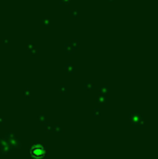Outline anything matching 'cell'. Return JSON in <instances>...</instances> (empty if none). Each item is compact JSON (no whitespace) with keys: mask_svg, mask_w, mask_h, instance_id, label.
<instances>
[{"mask_svg":"<svg viewBox=\"0 0 158 159\" xmlns=\"http://www.w3.org/2000/svg\"><path fill=\"white\" fill-rule=\"evenodd\" d=\"M79 40L78 39H71V42H69V45H71V48H73V49H77V48L79 47Z\"/></svg>","mask_w":158,"mask_h":159,"instance_id":"obj_1","label":"cell"},{"mask_svg":"<svg viewBox=\"0 0 158 159\" xmlns=\"http://www.w3.org/2000/svg\"><path fill=\"white\" fill-rule=\"evenodd\" d=\"M64 51L66 52V53H68V54H69V53H73L74 52V49L71 48V45H69V42L68 43H65V45H64Z\"/></svg>","mask_w":158,"mask_h":159,"instance_id":"obj_2","label":"cell"},{"mask_svg":"<svg viewBox=\"0 0 158 159\" xmlns=\"http://www.w3.org/2000/svg\"><path fill=\"white\" fill-rule=\"evenodd\" d=\"M41 24L45 28H49L50 27V20L49 18H41Z\"/></svg>","mask_w":158,"mask_h":159,"instance_id":"obj_3","label":"cell"},{"mask_svg":"<svg viewBox=\"0 0 158 159\" xmlns=\"http://www.w3.org/2000/svg\"><path fill=\"white\" fill-rule=\"evenodd\" d=\"M69 14H71L74 18H77L79 16V12H78L77 9H71V10H69Z\"/></svg>","mask_w":158,"mask_h":159,"instance_id":"obj_4","label":"cell"},{"mask_svg":"<svg viewBox=\"0 0 158 159\" xmlns=\"http://www.w3.org/2000/svg\"><path fill=\"white\" fill-rule=\"evenodd\" d=\"M0 43H1V45H9V43H10V40H9V39H1V40H0Z\"/></svg>","mask_w":158,"mask_h":159,"instance_id":"obj_5","label":"cell"},{"mask_svg":"<svg viewBox=\"0 0 158 159\" xmlns=\"http://www.w3.org/2000/svg\"><path fill=\"white\" fill-rule=\"evenodd\" d=\"M26 48L29 50V51H32V50L35 48V45H34V43H27V45H26Z\"/></svg>","mask_w":158,"mask_h":159,"instance_id":"obj_6","label":"cell"},{"mask_svg":"<svg viewBox=\"0 0 158 159\" xmlns=\"http://www.w3.org/2000/svg\"><path fill=\"white\" fill-rule=\"evenodd\" d=\"M71 0H60V3L61 4H68Z\"/></svg>","mask_w":158,"mask_h":159,"instance_id":"obj_7","label":"cell"},{"mask_svg":"<svg viewBox=\"0 0 158 159\" xmlns=\"http://www.w3.org/2000/svg\"><path fill=\"white\" fill-rule=\"evenodd\" d=\"M32 54H36V53H39V49H36V48H34V49L31 51Z\"/></svg>","mask_w":158,"mask_h":159,"instance_id":"obj_8","label":"cell"},{"mask_svg":"<svg viewBox=\"0 0 158 159\" xmlns=\"http://www.w3.org/2000/svg\"><path fill=\"white\" fill-rule=\"evenodd\" d=\"M107 1L110 2V3H111V2H114V1H115V0H107Z\"/></svg>","mask_w":158,"mask_h":159,"instance_id":"obj_9","label":"cell"}]
</instances>
